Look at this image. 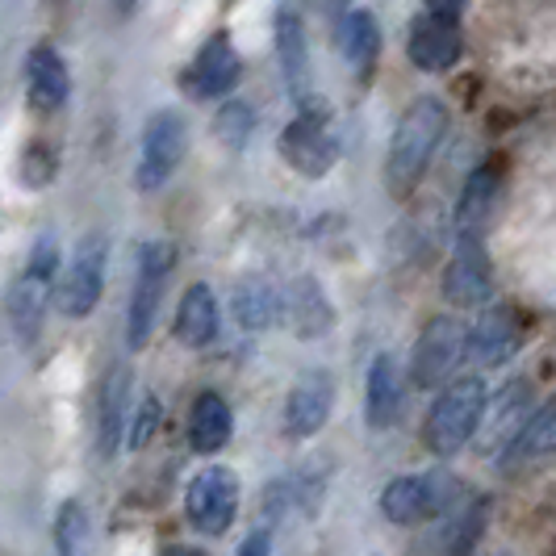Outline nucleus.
Segmentation results:
<instances>
[{
    "label": "nucleus",
    "instance_id": "obj_1",
    "mask_svg": "<svg viewBox=\"0 0 556 556\" xmlns=\"http://www.w3.org/2000/svg\"><path fill=\"white\" fill-rule=\"evenodd\" d=\"M447 126H452V117H447V105L440 97H418L397 117L390 151H386V193L393 201H406L418 189L440 142L447 139Z\"/></svg>",
    "mask_w": 556,
    "mask_h": 556
},
{
    "label": "nucleus",
    "instance_id": "obj_2",
    "mask_svg": "<svg viewBox=\"0 0 556 556\" xmlns=\"http://www.w3.org/2000/svg\"><path fill=\"white\" fill-rule=\"evenodd\" d=\"M485 402H490V390L481 377L447 381V390L435 397V406L427 410V427H422V444L431 447V456L447 460L465 444H473Z\"/></svg>",
    "mask_w": 556,
    "mask_h": 556
},
{
    "label": "nucleus",
    "instance_id": "obj_3",
    "mask_svg": "<svg viewBox=\"0 0 556 556\" xmlns=\"http://www.w3.org/2000/svg\"><path fill=\"white\" fill-rule=\"evenodd\" d=\"M172 264H176V243L172 239H151L139 251V280H135V293H130V306H126V343L130 352H142L155 334L160 323V302H164V285L172 277Z\"/></svg>",
    "mask_w": 556,
    "mask_h": 556
},
{
    "label": "nucleus",
    "instance_id": "obj_4",
    "mask_svg": "<svg viewBox=\"0 0 556 556\" xmlns=\"http://www.w3.org/2000/svg\"><path fill=\"white\" fill-rule=\"evenodd\" d=\"M280 155L293 172H302L306 180H323L339 164V139H334V122L323 101L298 105V117L285 126L280 135Z\"/></svg>",
    "mask_w": 556,
    "mask_h": 556
},
{
    "label": "nucleus",
    "instance_id": "obj_5",
    "mask_svg": "<svg viewBox=\"0 0 556 556\" xmlns=\"http://www.w3.org/2000/svg\"><path fill=\"white\" fill-rule=\"evenodd\" d=\"M460 502V485L447 473H406L393 477L381 490V515L397 528H418L431 519H444Z\"/></svg>",
    "mask_w": 556,
    "mask_h": 556
},
{
    "label": "nucleus",
    "instance_id": "obj_6",
    "mask_svg": "<svg viewBox=\"0 0 556 556\" xmlns=\"http://www.w3.org/2000/svg\"><path fill=\"white\" fill-rule=\"evenodd\" d=\"M239 502H243V481H239V473L226 469V465H210V469H201L189 481V490H185V515H189V523L201 535L218 540V535H226V531L235 528Z\"/></svg>",
    "mask_w": 556,
    "mask_h": 556
},
{
    "label": "nucleus",
    "instance_id": "obj_7",
    "mask_svg": "<svg viewBox=\"0 0 556 556\" xmlns=\"http://www.w3.org/2000/svg\"><path fill=\"white\" fill-rule=\"evenodd\" d=\"M469 356V327L452 314L431 318L415 343V356H410V381L418 390H435L447 386L456 377V368Z\"/></svg>",
    "mask_w": 556,
    "mask_h": 556
},
{
    "label": "nucleus",
    "instance_id": "obj_8",
    "mask_svg": "<svg viewBox=\"0 0 556 556\" xmlns=\"http://www.w3.org/2000/svg\"><path fill=\"white\" fill-rule=\"evenodd\" d=\"M185 151H189V122L176 110L151 113V122H147V130H142L139 167H135L139 193H160L167 180L176 176Z\"/></svg>",
    "mask_w": 556,
    "mask_h": 556
},
{
    "label": "nucleus",
    "instance_id": "obj_9",
    "mask_svg": "<svg viewBox=\"0 0 556 556\" xmlns=\"http://www.w3.org/2000/svg\"><path fill=\"white\" fill-rule=\"evenodd\" d=\"M105 264H110V239L105 235H84L72 260H67V273L55 285V306L63 309V318H88L101 293H105Z\"/></svg>",
    "mask_w": 556,
    "mask_h": 556
},
{
    "label": "nucleus",
    "instance_id": "obj_10",
    "mask_svg": "<svg viewBox=\"0 0 556 556\" xmlns=\"http://www.w3.org/2000/svg\"><path fill=\"white\" fill-rule=\"evenodd\" d=\"M444 298L460 309L485 306L494 298V268L481 235H456V248L444 268Z\"/></svg>",
    "mask_w": 556,
    "mask_h": 556
},
{
    "label": "nucleus",
    "instance_id": "obj_11",
    "mask_svg": "<svg viewBox=\"0 0 556 556\" xmlns=\"http://www.w3.org/2000/svg\"><path fill=\"white\" fill-rule=\"evenodd\" d=\"M528 339V318L519 314V306L498 302V306H485V314L469 327V361L481 368H494L506 364Z\"/></svg>",
    "mask_w": 556,
    "mask_h": 556
},
{
    "label": "nucleus",
    "instance_id": "obj_12",
    "mask_svg": "<svg viewBox=\"0 0 556 556\" xmlns=\"http://www.w3.org/2000/svg\"><path fill=\"white\" fill-rule=\"evenodd\" d=\"M460 51H465V38H460L456 13H435V9H427L422 17H415L406 55H410V63H415L418 72H452Z\"/></svg>",
    "mask_w": 556,
    "mask_h": 556
},
{
    "label": "nucleus",
    "instance_id": "obj_13",
    "mask_svg": "<svg viewBox=\"0 0 556 556\" xmlns=\"http://www.w3.org/2000/svg\"><path fill=\"white\" fill-rule=\"evenodd\" d=\"M273 38H277V59H280V76L285 88L298 105L314 101V80H309V38L306 22L293 4H280L277 22H273Z\"/></svg>",
    "mask_w": 556,
    "mask_h": 556
},
{
    "label": "nucleus",
    "instance_id": "obj_14",
    "mask_svg": "<svg viewBox=\"0 0 556 556\" xmlns=\"http://www.w3.org/2000/svg\"><path fill=\"white\" fill-rule=\"evenodd\" d=\"M334 406V377L314 368V372H302L289 390V402H285V431L293 440H314L327 418H331Z\"/></svg>",
    "mask_w": 556,
    "mask_h": 556
},
{
    "label": "nucleus",
    "instance_id": "obj_15",
    "mask_svg": "<svg viewBox=\"0 0 556 556\" xmlns=\"http://www.w3.org/2000/svg\"><path fill=\"white\" fill-rule=\"evenodd\" d=\"M130 390H135V372L126 364H113L101 386V406H97V460H113L126 447Z\"/></svg>",
    "mask_w": 556,
    "mask_h": 556
},
{
    "label": "nucleus",
    "instance_id": "obj_16",
    "mask_svg": "<svg viewBox=\"0 0 556 556\" xmlns=\"http://www.w3.org/2000/svg\"><path fill=\"white\" fill-rule=\"evenodd\" d=\"M531 415V386L528 381H510L506 390L498 393L494 410L485 402V415H481V427H477V444L485 456H506V447L515 444V435L523 431V422Z\"/></svg>",
    "mask_w": 556,
    "mask_h": 556
},
{
    "label": "nucleus",
    "instance_id": "obj_17",
    "mask_svg": "<svg viewBox=\"0 0 556 556\" xmlns=\"http://www.w3.org/2000/svg\"><path fill=\"white\" fill-rule=\"evenodd\" d=\"M239 76H243L239 51L230 47V38H226V34H214V38L197 51L193 67H189V76H185V88H189V97L210 101V97H226V92H235Z\"/></svg>",
    "mask_w": 556,
    "mask_h": 556
},
{
    "label": "nucleus",
    "instance_id": "obj_18",
    "mask_svg": "<svg viewBox=\"0 0 556 556\" xmlns=\"http://www.w3.org/2000/svg\"><path fill=\"white\" fill-rule=\"evenodd\" d=\"M406 410V381H402V368L397 356L381 352L372 368H368V381H364V418L372 431H390L393 422Z\"/></svg>",
    "mask_w": 556,
    "mask_h": 556
},
{
    "label": "nucleus",
    "instance_id": "obj_19",
    "mask_svg": "<svg viewBox=\"0 0 556 556\" xmlns=\"http://www.w3.org/2000/svg\"><path fill=\"white\" fill-rule=\"evenodd\" d=\"M280 318L298 339H323L334 331V306L314 277H298L280 293Z\"/></svg>",
    "mask_w": 556,
    "mask_h": 556
},
{
    "label": "nucleus",
    "instance_id": "obj_20",
    "mask_svg": "<svg viewBox=\"0 0 556 556\" xmlns=\"http://www.w3.org/2000/svg\"><path fill=\"white\" fill-rule=\"evenodd\" d=\"M26 92L38 113H55L72 97V72L55 47H29L26 55Z\"/></svg>",
    "mask_w": 556,
    "mask_h": 556
},
{
    "label": "nucleus",
    "instance_id": "obj_21",
    "mask_svg": "<svg viewBox=\"0 0 556 556\" xmlns=\"http://www.w3.org/2000/svg\"><path fill=\"white\" fill-rule=\"evenodd\" d=\"M334 47L339 55L348 59V67L356 76H368L372 63L381 55V26H377V13L368 9H348L334 17Z\"/></svg>",
    "mask_w": 556,
    "mask_h": 556
},
{
    "label": "nucleus",
    "instance_id": "obj_22",
    "mask_svg": "<svg viewBox=\"0 0 556 556\" xmlns=\"http://www.w3.org/2000/svg\"><path fill=\"white\" fill-rule=\"evenodd\" d=\"M47 293H51V277H38V273H22V277L9 285L4 293V318L17 334V343H34L42 331V314H47Z\"/></svg>",
    "mask_w": 556,
    "mask_h": 556
},
{
    "label": "nucleus",
    "instance_id": "obj_23",
    "mask_svg": "<svg viewBox=\"0 0 556 556\" xmlns=\"http://www.w3.org/2000/svg\"><path fill=\"white\" fill-rule=\"evenodd\" d=\"M502 193V167L498 164H481L465 180V193L456 205V235H485V226L498 210Z\"/></svg>",
    "mask_w": 556,
    "mask_h": 556
},
{
    "label": "nucleus",
    "instance_id": "obj_24",
    "mask_svg": "<svg viewBox=\"0 0 556 556\" xmlns=\"http://www.w3.org/2000/svg\"><path fill=\"white\" fill-rule=\"evenodd\" d=\"M176 339L185 343V348H210L214 339H218V298H214V289L205 285V280H197L185 289V298H180V306H176Z\"/></svg>",
    "mask_w": 556,
    "mask_h": 556
},
{
    "label": "nucleus",
    "instance_id": "obj_25",
    "mask_svg": "<svg viewBox=\"0 0 556 556\" xmlns=\"http://www.w3.org/2000/svg\"><path fill=\"white\" fill-rule=\"evenodd\" d=\"M230 435H235V415H230L223 393H197L193 410H189V440H193L197 452L214 456V452H223L230 444Z\"/></svg>",
    "mask_w": 556,
    "mask_h": 556
},
{
    "label": "nucleus",
    "instance_id": "obj_26",
    "mask_svg": "<svg viewBox=\"0 0 556 556\" xmlns=\"http://www.w3.org/2000/svg\"><path fill=\"white\" fill-rule=\"evenodd\" d=\"M235 318H239L243 331H268V327H277L280 318L277 285L268 277H260V273L239 280L235 285Z\"/></svg>",
    "mask_w": 556,
    "mask_h": 556
},
{
    "label": "nucleus",
    "instance_id": "obj_27",
    "mask_svg": "<svg viewBox=\"0 0 556 556\" xmlns=\"http://www.w3.org/2000/svg\"><path fill=\"white\" fill-rule=\"evenodd\" d=\"M556 452V402H544L540 410H531L523 431L515 435V444L506 447V465H523V460H540Z\"/></svg>",
    "mask_w": 556,
    "mask_h": 556
},
{
    "label": "nucleus",
    "instance_id": "obj_28",
    "mask_svg": "<svg viewBox=\"0 0 556 556\" xmlns=\"http://www.w3.org/2000/svg\"><path fill=\"white\" fill-rule=\"evenodd\" d=\"M485 519H490V502L485 498L460 502L456 519L447 523V553H473L481 531H485Z\"/></svg>",
    "mask_w": 556,
    "mask_h": 556
},
{
    "label": "nucleus",
    "instance_id": "obj_29",
    "mask_svg": "<svg viewBox=\"0 0 556 556\" xmlns=\"http://www.w3.org/2000/svg\"><path fill=\"white\" fill-rule=\"evenodd\" d=\"M251 126H255V113H251V105H243V101H230V105H223L218 117H214V135H218L230 151H239V147L251 139Z\"/></svg>",
    "mask_w": 556,
    "mask_h": 556
},
{
    "label": "nucleus",
    "instance_id": "obj_30",
    "mask_svg": "<svg viewBox=\"0 0 556 556\" xmlns=\"http://www.w3.org/2000/svg\"><path fill=\"white\" fill-rule=\"evenodd\" d=\"M59 172V160H55V147L51 142H29L26 155H22V180H26L29 189H42V185H51Z\"/></svg>",
    "mask_w": 556,
    "mask_h": 556
},
{
    "label": "nucleus",
    "instance_id": "obj_31",
    "mask_svg": "<svg viewBox=\"0 0 556 556\" xmlns=\"http://www.w3.org/2000/svg\"><path fill=\"white\" fill-rule=\"evenodd\" d=\"M88 535V515L80 502H63L55 515V548L59 553H76Z\"/></svg>",
    "mask_w": 556,
    "mask_h": 556
},
{
    "label": "nucleus",
    "instance_id": "obj_32",
    "mask_svg": "<svg viewBox=\"0 0 556 556\" xmlns=\"http://www.w3.org/2000/svg\"><path fill=\"white\" fill-rule=\"evenodd\" d=\"M155 431H160V402L155 397H142L139 415H130V427H126V447L142 452V447L151 444Z\"/></svg>",
    "mask_w": 556,
    "mask_h": 556
},
{
    "label": "nucleus",
    "instance_id": "obj_33",
    "mask_svg": "<svg viewBox=\"0 0 556 556\" xmlns=\"http://www.w3.org/2000/svg\"><path fill=\"white\" fill-rule=\"evenodd\" d=\"M55 260H59V248L55 239L47 235V239H38V248L29 255V273H38V277H55Z\"/></svg>",
    "mask_w": 556,
    "mask_h": 556
},
{
    "label": "nucleus",
    "instance_id": "obj_34",
    "mask_svg": "<svg viewBox=\"0 0 556 556\" xmlns=\"http://www.w3.org/2000/svg\"><path fill=\"white\" fill-rule=\"evenodd\" d=\"M268 548H273V540H268V531L260 528V531H255V535L248 540V544H243V556H251V553H268Z\"/></svg>",
    "mask_w": 556,
    "mask_h": 556
},
{
    "label": "nucleus",
    "instance_id": "obj_35",
    "mask_svg": "<svg viewBox=\"0 0 556 556\" xmlns=\"http://www.w3.org/2000/svg\"><path fill=\"white\" fill-rule=\"evenodd\" d=\"M427 9H435V13H456V17H460L465 0H427Z\"/></svg>",
    "mask_w": 556,
    "mask_h": 556
},
{
    "label": "nucleus",
    "instance_id": "obj_36",
    "mask_svg": "<svg viewBox=\"0 0 556 556\" xmlns=\"http://www.w3.org/2000/svg\"><path fill=\"white\" fill-rule=\"evenodd\" d=\"M117 4V13H135L139 9V0H113Z\"/></svg>",
    "mask_w": 556,
    "mask_h": 556
}]
</instances>
